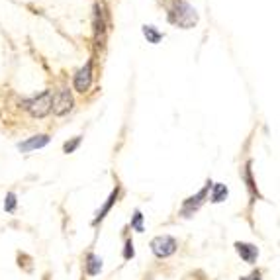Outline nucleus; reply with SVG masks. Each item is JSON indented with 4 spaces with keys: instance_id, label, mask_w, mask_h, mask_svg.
<instances>
[{
    "instance_id": "nucleus-1",
    "label": "nucleus",
    "mask_w": 280,
    "mask_h": 280,
    "mask_svg": "<svg viewBox=\"0 0 280 280\" xmlns=\"http://www.w3.org/2000/svg\"><path fill=\"white\" fill-rule=\"evenodd\" d=\"M169 20L175 25H178V27L188 30V27H194V25H196L198 14H196V10L192 8L188 2L177 0V2L171 6V10H169Z\"/></svg>"
},
{
    "instance_id": "nucleus-2",
    "label": "nucleus",
    "mask_w": 280,
    "mask_h": 280,
    "mask_svg": "<svg viewBox=\"0 0 280 280\" xmlns=\"http://www.w3.org/2000/svg\"><path fill=\"white\" fill-rule=\"evenodd\" d=\"M25 110L34 118H45L51 112V104H53V92L51 90H43L39 96L32 98V100L24 102Z\"/></svg>"
},
{
    "instance_id": "nucleus-3",
    "label": "nucleus",
    "mask_w": 280,
    "mask_h": 280,
    "mask_svg": "<svg viewBox=\"0 0 280 280\" xmlns=\"http://www.w3.org/2000/svg\"><path fill=\"white\" fill-rule=\"evenodd\" d=\"M178 249V243L175 237H171V235H159V237H155L151 241V251L155 257H159V259H166V257H171V255H175Z\"/></svg>"
},
{
    "instance_id": "nucleus-4",
    "label": "nucleus",
    "mask_w": 280,
    "mask_h": 280,
    "mask_svg": "<svg viewBox=\"0 0 280 280\" xmlns=\"http://www.w3.org/2000/svg\"><path fill=\"white\" fill-rule=\"evenodd\" d=\"M212 180H208L206 182V186H204L202 190L198 192L196 196H190V198H186L184 202H182V208H180V216L184 217H190L194 212H198L200 210V206L204 204V200L208 198V192H210V188H212Z\"/></svg>"
},
{
    "instance_id": "nucleus-5",
    "label": "nucleus",
    "mask_w": 280,
    "mask_h": 280,
    "mask_svg": "<svg viewBox=\"0 0 280 280\" xmlns=\"http://www.w3.org/2000/svg\"><path fill=\"white\" fill-rule=\"evenodd\" d=\"M51 110L55 116H65L73 110V94L69 89H61L55 96H53V104Z\"/></svg>"
},
{
    "instance_id": "nucleus-6",
    "label": "nucleus",
    "mask_w": 280,
    "mask_h": 280,
    "mask_svg": "<svg viewBox=\"0 0 280 280\" xmlns=\"http://www.w3.org/2000/svg\"><path fill=\"white\" fill-rule=\"evenodd\" d=\"M92 85V61H87V65L75 75V90L76 92H87Z\"/></svg>"
},
{
    "instance_id": "nucleus-7",
    "label": "nucleus",
    "mask_w": 280,
    "mask_h": 280,
    "mask_svg": "<svg viewBox=\"0 0 280 280\" xmlns=\"http://www.w3.org/2000/svg\"><path fill=\"white\" fill-rule=\"evenodd\" d=\"M235 251H237V255L241 257L245 263H249V265H253L255 261H257V257H259V249L255 247L253 243L237 241L235 243Z\"/></svg>"
},
{
    "instance_id": "nucleus-8",
    "label": "nucleus",
    "mask_w": 280,
    "mask_h": 280,
    "mask_svg": "<svg viewBox=\"0 0 280 280\" xmlns=\"http://www.w3.org/2000/svg\"><path fill=\"white\" fill-rule=\"evenodd\" d=\"M47 143H49V137H47V135H34V137H30V139L18 143V149L22 153H27V151H34V149H41V147H45Z\"/></svg>"
},
{
    "instance_id": "nucleus-9",
    "label": "nucleus",
    "mask_w": 280,
    "mask_h": 280,
    "mask_svg": "<svg viewBox=\"0 0 280 280\" xmlns=\"http://www.w3.org/2000/svg\"><path fill=\"white\" fill-rule=\"evenodd\" d=\"M118 194H120V188L116 186L114 190H112V194L108 196V200H106V204H104V206L100 208V212H98V214H96V217H94V221H92L94 226H96V223H100L102 219H104V217L108 216V212L112 210V206H114L116 200H118Z\"/></svg>"
},
{
    "instance_id": "nucleus-10",
    "label": "nucleus",
    "mask_w": 280,
    "mask_h": 280,
    "mask_svg": "<svg viewBox=\"0 0 280 280\" xmlns=\"http://www.w3.org/2000/svg\"><path fill=\"white\" fill-rule=\"evenodd\" d=\"M85 267H87V274H89V276H96V274H100V270H102V259L98 255L89 253L87 255Z\"/></svg>"
},
{
    "instance_id": "nucleus-11",
    "label": "nucleus",
    "mask_w": 280,
    "mask_h": 280,
    "mask_svg": "<svg viewBox=\"0 0 280 280\" xmlns=\"http://www.w3.org/2000/svg\"><path fill=\"white\" fill-rule=\"evenodd\" d=\"M228 186L226 184H221V182H216L214 186H212V202L214 204H219V202H223L226 198H228Z\"/></svg>"
},
{
    "instance_id": "nucleus-12",
    "label": "nucleus",
    "mask_w": 280,
    "mask_h": 280,
    "mask_svg": "<svg viewBox=\"0 0 280 280\" xmlns=\"http://www.w3.org/2000/svg\"><path fill=\"white\" fill-rule=\"evenodd\" d=\"M143 36L147 38L149 43H159L163 39V34L155 27V25H143Z\"/></svg>"
},
{
    "instance_id": "nucleus-13",
    "label": "nucleus",
    "mask_w": 280,
    "mask_h": 280,
    "mask_svg": "<svg viewBox=\"0 0 280 280\" xmlns=\"http://www.w3.org/2000/svg\"><path fill=\"white\" fill-rule=\"evenodd\" d=\"M131 228L135 229L137 233H143V231H145V228H143V214H141L139 210H135V214L131 217Z\"/></svg>"
},
{
    "instance_id": "nucleus-14",
    "label": "nucleus",
    "mask_w": 280,
    "mask_h": 280,
    "mask_svg": "<svg viewBox=\"0 0 280 280\" xmlns=\"http://www.w3.org/2000/svg\"><path fill=\"white\" fill-rule=\"evenodd\" d=\"M16 194H14V192H8V194H6V200H4V210H6V212H8V214H12L14 210H16Z\"/></svg>"
},
{
    "instance_id": "nucleus-15",
    "label": "nucleus",
    "mask_w": 280,
    "mask_h": 280,
    "mask_svg": "<svg viewBox=\"0 0 280 280\" xmlns=\"http://www.w3.org/2000/svg\"><path fill=\"white\" fill-rule=\"evenodd\" d=\"M245 180H247V186H249L251 194H257V188H255V182H253V175H251V163H247V166H245Z\"/></svg>"
},
{
    "instance_id": "nucleus-16",
    "label": "nucleus",
    "mask_w": 280,
    "mask_h": 280,
    "mask_svg": "<svg viewBox=\"0 0 280 280\" xmlns=\"http://www.w3.org/2000/svg\"><path fill=\"white\" fill-rule=\"evenodd\" d=\"M135 257V249H133V241L131 239H127L126 241V247H124V259L129 261V259H133Z\"/></svg>"
},
{
    "instance_id": "nucleus-17",
    "label": "nucleus",
    "mask_w": 280,
    "mask_h": 280,
    "mask_svg": "<svg viewBox=\"0 0 280 280\" xmlns=\"http://www.w3.org/2000/svg\"><path fill=\"white\" fill-rule=\"evenodd\" d=\"M80 141H82V137H75L73 141H67V143H65V147H63L65 153H73L76 147L80 145Z\"/></svg>"
},
{
    "instance_id": "nucleus-18",
    "label": "nucleus",
    "mask_w": 280,
    "mask_h": 280,
    "mask_svg": "<svg viewBox=\"0 0 280 280\" xmlns=\"http://www.w3.org/2000/svg\"><path fill=\"white\" fill-rule=\"evenodd\" d=\"M241 280H261V272H259V270H255V272H251L249 276H243Z\"/></svg>"
}]
</instances>
